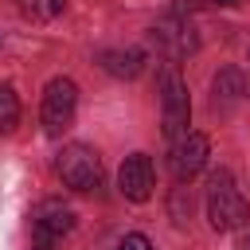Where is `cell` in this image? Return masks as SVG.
Listing matches in <instances>:
<instances>
[{"mask_svg": "<svg viewBox=\"0 0 250 250\" xmlns=\"http://www.w3.org/2000/svg\"><path fill=\"white\" fill-rule=\"evenodd\" d=\"M156 98H160V129L168 141L188 133L191 121V102H188V82L180 78V66L168 59L156 70Z\"/></svg>", "mask_w": 250, "mask_h": 250, "instance_id": "obj_1", "label": "cell"}, {"mask_svg": "<svg viewBox=\"0 0 250 250\" xmlns=\"http://www.w3.org/2000/svg\"><path fill=\"white\" fill-rule=\"evenodd\" d=\"M246 215H250V207H246L234 176L227 168L211 172V180H207V219H211V227L215 230H234V227L246 223Z\"/></svg>", "mask_w": 250, "mask_h": 250, "instance_id": "obj_2", "label": "cell"}, {"mask_svg": "<svg viewBox=\"0 0 250 250\" xmlns=\"http://www.w3.org/2000/svg\"><path fill=\"white\" fill-rule=\"evenodd\" d=\"M74 113H78V86L70 78H51L47 90H43V105H39L43 133L47 137H62L74 125Z\"/></svg>", "mask_w": 250, "mask_h": 250, "instance_id": "obj_3", "label": "cell"}, {"mask_svg": "<svg viewBox=\"0 0 250 250\" xmlns=\"http://www.w3.org/2000/svg\"><path fill=\"white\" fill-rule=\"evenodd\" d=\"M55 168H59V180L70 191H94L102 184V156L90 145H78V141L74 145H62Z\"/></svg>", "mask_w": 250, "mask_h": 250, "instance_id": "obj_4", "label": "cell"}, {"mask_svg": "<svg viewBox=\"0 0 250 250\" xmlns=\"http://www.w3.org/2000/svg\"><path fill=\"white\" fill-rule=\"evenodd\" d=\"M31 230H35V250H55V242L74 230V211L59 199H43L31 215Z\"/></svg>", "mask_w": 250, "mask_h": 250, "instance_id": "obj_5", "label": "cell"}, {"mask_svg": "<svg viewBox=\"0 0 250 250\" xmlns=\"http://www.w3.org/2000/svg\"><path fill=\"white\" fill-rule=\"evenodd\" d=\"M207 152H211L207 137H203V133H195V129H188L184 137H176V141H172V152H168V172L184 184V180H191V176L207 164Z\"/></svg>", "mask_w": 250, "mask_h": 250, "instance_id": "obj_6", "label": "cell"}, {"mask_svg": "<svg viewBox=\"0 0 250 250\" xmlns=\"http://www.w3.org/2000/svg\"><path fill=\"white\" fill-rule=\"evenodd\" d=\"M117 188H121V195H125V199H133V203H145V199L152 195V188H156L152 160H148L145 152H133V156H125V164H121V172H117Z\"/></svg>", "mask_w": 250, "mask_h": 250, "instance_id": "obj_7", "label": "cell"}, {"mask_svg": "<svg viewBox=\"0 0 250 250\" xmlns=\"http://www.w3.org/2000/svg\"><path fill=\"white\" fill-rule=\"evenodd\" d=\"M102 66L113 78H137L141 66H145V55L137 47H129V51H102Z\"/></svg>", "mask_w": 250, "mask_h": 250, "instance_id": "obj_8", "label": "cell"}, {"mask_svg": "<svg viewBox=\"0 0 250 250\" xmlns=\"http://www.w3.org/2000/svg\"><path fill=\"white\" fill-rule=\"evenodd\" d=\"M152 39H156V43H164L172 55H184V51H191V47H195V39H191V27H188V23H160V27H152Z\"/></svg>", "mask_w": 250, "mask_h": 250, "instance_id": "obj_9", "label": "cell"}, {"mask_svg": "<svg viewBox=\"0 0 250 250\" xmlns=\"http://www.w3.org/2000/svg\"><path fill=\"white\" fill-rule=\"evenodd\" d=\"M16 8H20V16L31 20V23H51V20L62 16L66 0H16Z\"/></svg>", "mask_w": 250, "mask_h": 250, "instance_id": "obj_10", "label": "cell"}, {"mask_svg": "<svg viewBox=\"0 0 250 250\" xmlns=\"http://www.w3.org/2000/svg\"><path fill=\"white\" fill-rule=\"evenodd\" d=\"M20 121V98L12 86H0V133H12Z\"/></svg>", "mask_w": 250, "mask_h": 250, "instance_id": "obj_11", "label": "cell"}, {"mask_svg": "<svg viewBox=\"0 0 250 250\" xmlns=\"http://www.w3.org/2000/svg\"><path fill=\"white\" fill-rule=\"evenodd\" d=\"M238 94H242V74L238 70H223L215 78V102L219 98H238Z\"/></svg>", "mask_w": 250, "mask_h": 250, "instance_id": "obj_12", "label": "cell"}, {"mask_svg": "<svg viewBox=\"0 0 250 250\" xmlns=\"http://www.w3.org/2000/svg\"><path fill=\"white\" fill-rule=\"evenodd\" d=\"M117 250H152V242H148L145 234H125V238L117 242Z\"/></svg>", "mask_w": 250, "mask_h": 250, "instance_id": "obj_13", "label": "cell"}, {"mask_svg": "<svg viewBox=\"0 0 250 250\" xmlns=\"http://www.w3.org/2000/svg\"><path fill=\"white\" fill-rule=\"evenodd\" d=\"M219 4H234V0H219Z\"/></svg>", "mask_w": 250, "mask_h": 250, "instance_id": "obj_14", "label": "cell"}, {"mask_svg": "<svg viewBox=\"0 0 250 250\" xmlns=\"http://www.w3.org/2000/svg\"><path fill=\"white\" fill-rule=\"evenodd\" d=\"M0 43H4V39H0Z\"/></svg>", "mask_w": 250, "mask_h": 250, "instance_id": "obj_15", "label": "cell"}]
</instances>
